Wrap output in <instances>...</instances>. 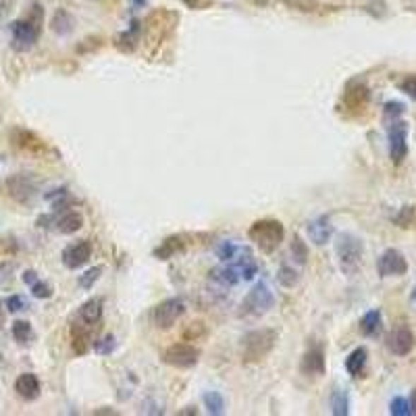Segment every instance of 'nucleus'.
I'll list each match as a JSON object with an SVG mask.
<instances>
[{
	"label": "nucleus",
	"mask_w": 416,
	"mask_h": 416,
	"mask_svg": "<svg viewBox=\"0 0 416 416\" xmlns=\"http://www.w3.org/2000/svg\"><path fill=\"white\" fill-rule=\"evenodd\" d=\"M42 25H44V8L42 4H34L30 15L25 19H17L11 23V46L17 52H30L40 34H42Z\"/></svg>",
	"instance_id": "obj_1"
},
{
	"label": "nucleus",
	"mask_w": 416,
	"mask_h": 416,
	"mask_svg": "<svg viewBox=\"0 0 416 416\" xmlns=\"http://www.w3.org/2000/svg\"><path fill=\"white\" fill-rule=\"evenodd\" d=\"M277 341H279V331L277 329L263 327V329L248 331L242 338V347H239L242 362L244 364H256V362L265 360L266 356L275 350Z\"/></svg>",
	"instance_id": "obj_2"
},
{
	"label": "nucleus",
	"mask_w": 416,
	"mask_h": 416,
	"mask_svg": "<svg viewBox=\"0 0 416 416\" xmlns=\"http://www.w3.org/2000/svg\"><path fill=\"white\" fill-rule=\"evenodd\" d=\"M248 237L265 254H273L281 246V242L285 239V229H283V223L277 219H261L250 225Z\"/></svg>",
	"instance_id": "obj_3"
},
{
	"label": "nucleus",
	"mask_w": 416,
	"mask_h": 416,
	"mask_svg": "<svg viewBox=\"0 0 416 416\" xmlns=\"http://www.w3.org/2000/svg\"><path fill=\"white\" fill-rule=\"evenodd\" d=\"M335 252H338L341 271L350 277L356 275V271L362 265V254H364L362 239L352 233H341L335 244Z\"/></svg>",
	"instance_id": "obj_4"
},
{
	"label": "nucleus",
	"mask_w": 416,
	"mask_h": 416,
	"mask_svg": "<svg viewBox=\"0 0 416 416\" xmlns=\"http://www.w3.org/2000/svg\"><path fill=\"white\" fill-rule=\"evenodd\" d=\"M273 304H275L273 290L268 287L266 281H258L248 292V296L244 298V302L239 306V316L242 319H261L273 308Z\"/></svg>",
	"instance_id": "obj_5"
},
{
	"label": "nucleus",
	"mask_w": 416,
	"mask_h": 416,
	"mask_svg": "<svg viewBox=\"0 0 416 416\" xmlns=\"http://www.w3.org/2000/svg\"><path fill=\"white\" fill-rule=\"evenodd\" d=\"M177 21H179V15L173 13V11H167V8L154 11V13L148 15L146 23L142 25V36L146 34L152 44H160L162 40L173 32Z\"/></svg>",
	"instance_id": "obj_6"
},
{
	"label": "nucleus",
	"mask_w": 416,
	"mask_h": 416,
	"mask_svg": "<svg viewBox=\"0 0 416 416\" xmlns=\"http://www.w3.org/2000/svg\"><path fill=\"white\" fill-rule=\"evenodd\" d=\"M200 360V350L194 343H173L162 352V362L173 369H191Z\"/></svg>",
	"instance_id": "obj_7"
},
{
	"label": "nucleus",
	"mask_w": 416,
	"mask_h": 416,
	"mask_svg": "<svg viewBox=\"0 0 416 416\" xmlns=\"http://www.w3.org/2000/svg\"><path fill=\"white\" fill-rule=\"evenodd\" d=\"M387 140H389V156L396 165H400L408 154V123L398 119L387 123Z\"/></svg>",
	"instance_id": "obj_8"
},
{
	"label": "nucleus",
	"mask_w": 416,
	"mask_h": 416,
	"mask_svg": "<svg viewBox=\"0 0 416 416\" xmlns=\"http://www.w3.org/2000/svg\"><path fill=\"white\" fill-rule=\"evenodd\" d=\"M184 312H186V304L182 298H169V300H162L154 308L152 321L158 329L167 331L184 316Z\"/></svg>",
	"instance_id": "obj_9"
},
{
	"label": "nucleus",
	"mask_w": 416,
	"mask_h": 416,
	"mask_svg": "<svg viewBox=\"0 0 416 416\" xmlns=\"http://www.w3.org/2000/svg\"><path fill=\"white\" fill-rule=\"evenodd\" d=\"M4 186H6V194L19 204H30L38 196L36 179L32 175H25V173H17V175L8 177Z\"/></svg>",
	"instance_id": "obj_10"
},
{
	"label": "nucleus",
	"mask_w": 416,
	"mask_h": 416,
	"mask_svg": "<svg viewBox=\"0 0 416 416\" xmlns=\"http://www.w3.org/2000/svg\"><path fill=\"white\" fill-rule=\"evenodd\" d=\"M377 271L381 277H402L408 273V263L400 250H385L377 261Z\"/></svg>",
	"instance_id": "obj_11"
},
{
	"label": "nucleus",
	"mask_w": 416,
	"mask_h": 416,
	"mask_svg": "<svg viewBox=\"0 0 416 416\" xmlns=\"http://www.w3.org/2000/svg\"><path fill=\"white\" fill-rule=\"evenodd\" d=\"M369 98H371V92L360 79L350 81L343 90V107L350 113H360L369 105Z\"/></svg>",
	"instance_id": "obj_12"
},
{
	"label": "nucleus",
	"mask_w": 416,
	"mask_h": 416,
	"mask_svg": "<svg viewBox=\"0 0 416 416\" xmlns=\"http://www.w3.org/2000/svg\"><path fill=\"white\" fill-rule=\"evenodd\" d=\"M11 140H13V144H15L19 150L28 152V154L44 156V154L48 152V144H46L40 136H36L34 131H30V129H21V127L13 129Z\"/></svg>",
	"instance_id": "obj_13"
},
{
	"label": "nucleus",
	"mask_w": 416,
	"mask_h": 416,
	"mask_svg": "<svg viewBox=\"0 0 416 416\" xmlns=\"http://www.w3.org/2000/svg\"><path fill=\"white\" fill-rule=\"evenodd\" d=\"M415 333L410 331V327L408 325H398L391 333H389V338H387V345H389V350L396 354V356H408L412 350H415Z\"/></svg>",
	"instance_id": "obj_14"
},
{
	"label": "nucleus",
	"mask_w": 416,
	"mask_h": 416,
	"mask_svg": "<svg viewBox=\"0 0 416 416\" xmlns=\"http://www.w3.org/2000/svg\"><path fill=\"white\" fill-rule=\"evenodd\" d=\"M92 258V244L90 239H81L76 244H69L63 250V265L71 271H76L79 266H83L88 261Z\"/></svg>",
	"instance_id": "obj_15"
},
{
	"label": "nucleus",
	"mask_w": 416,
	"mask_h": 416,
	"mask_svg": "<svg viewBox=\"0 0 416 416\" xmlns=\"http://www.w3.org/2000/svg\"><path fill=\"white\" fill-rule=\"evenodd\" d=\"M300 369L306 377H323L325 375L327 362H325V352L321 345H312L306 350Z\"/></svg>",
	"instance_id": "obj_16"
},
{
	"label": "nucleus",
	"mask_w": 416,
	"mask_h": 416,
	"mask_svg": "<svg viewBox=\"0 0 416 416\" xmlns=\"http://www.w3.org/2000/svg\"><path fill=\"white\" fill-rule=\"evenodd\" d=\"M100 319H102V300L100 298H92V300L81 304V308L77 310L76 323L81 325V327L92 329V327H96L100 323Z\"/></svg>",
	"instance_id": "obj_17"
},
{
	"label": "nucleus",
	"mask_w": 416,
	"mask_h": 416,
	"mask_svg": "<svg viewBox=\"0 0 416 416\" xmlns=\"http://www.w3.org/2000/svg\"><path fill=\"white\" fill-rule=\"evenodd\" d=\"M15 391L21 400L25 402H34L40 398V391H42V385H40V379L34 375V373H23L19 375L17 381H15Z\"/></svg>",
	"instance_id": "obj_18"
},
{
	"label": "nucleus",
	"mask_w": 416,
	"mask_h": 416,
	"mask_svg": "<svg viewBox=\"0 0 416 416\" xmlns=\"http://www.w3.org/2000/svg\"><path fill=\"white\" fill-rule=\"evenodd\" d=\"M186 239H188L186 235H171V237H167L165 242H160L158 248H154V256L158 261H169V258L186 252V248H188Z\"/></svg>",
	"instance_id": "obj_19"
},
{
	"label": "nucleus",
	"mask_w": 416,
	"mask_h": 416,
	"mask_svg": "<svg viewBox=\"0 0 416 416\" xmlns=\"http://www.w3.org/2000/svg\"><path fill=\"white\" fill-rule=\"evenodd\" d=\"M306 229H308L310 242L316 244V246H325L331 239V235H333V225H331V221L327 217H316L314 221L308 223Z\"/></svg>",
	"instance_id": "obj_20"
},
{
	"label": "nucleus",
	"mask_w": 416,
	"mask_h": 416,
	"mask_svg": "<svg viewBox=\"0 0 416 416\" xmlns=\"http://www.w3.org/2000/svg\"><path fill=\"white\" fill-rule=\"evenodd\" d=\"M142 42V23L140 21H133L131 28L123 34H119L117 40H114V46L121 50V52H133L138 48V44Z\"/></svg>",
	"instance_id": "obj_21"
},
{
	"label": "nucleus",
	"mask_w": 416,
	"mask_h": 416,
	"mask_svg": "<svg viewBox=\"0 0 416 416\" xmlns=\"http://www.w3.org/2000/svg\"><path fill=\"white\" fill-rule=\"evenodd\" d=\"M50 28H52V32L57 36H69L73 32V28H76V19H73V15L67 8H59L54 13L52 21H50Z\"/></svg>",
	"instance_id": "obj_22"
},
{
	"label": "nucleus",
	"mask_w": 416,
	"mask_h": 416,
	"mask_svg": "<svg viewBox=\"0 0 416 416\" xmlns=\"http://www.w3.org/2000/svg\"><path fill=\"white\" fill-rule=\"evenodd\" d=\"M367 362H369V352H367V347H356V350L350 352V356L345 358V371H347L352 377H362Z\"/></svg>",
	"instance_id": "obj_23"
},
{
	"label": "nucleus",
	"mask_w": 416,
	"mask_h": 416,
	"mask_svg": "<svg viewBox=\"0 0 416 416\" xmlns=\"http://www.w3.org/2000/svg\"><path fill=\"white\" fill-rule=\"evenodd\" d=\"M54 225L63 235H71V233H77L79 229L83 227V215L77 213V210H67L65 215H61L54 221Z\"/></svg>",
	"instance_id": "obj_24"
},
{
	"label": "nucleus",
	"mask_w": 416,
	"mask_h": 416,
	"mask_svg": "<svg viewBox=\"0 0 416 416\" xmlns=\"http://www.w3.org/2000/svg\"><path fill=\"white\" fill-rule=\"evenodd\" d=\"M90 331L88 327H81V325H73L71 329V345H73V352L77 356H83L90 347H92V338H90Z\"/></svg>",
	"instance_id": "obj_25"
},
{
	"label": "nucleus",
	"mask_w": 416,
	"mask_h": 416,
	"mask_svg": "<svg viewBox=\"0 0 416 416\" xmlns=\"http://www.w3.org/2000/svg\"><path fill=\"white\" fill-rule=\"evenodd\" d=\"M381 325H383V316H381V310H369L362 321H360V331L367 335V338H375L379 331H381Z\"/></svg>",
	"instance_id": "obj_26"
},
{
	"label": "nucleus",
	"mask_w": 416,
	"mask_h": 416,
	"mask_svg": "<svg viewBox=\"0 0 416 416\" xmlns=\"http://www.w3.org/2000/svg\"><path fill=\"white\" fill-rule=\"evenodd\" d=\"M331 412L335 416L350 415V396L341 387L333 389V393H331Z\"/></svg>",
	"instance_id": "obj_27"
},
{
	"label": "nucleus",
	"mask_w": 416,
	"mask_h": 416,
	"mask_svg": "<svg viewBox=\"0 0 416 416\" xmlns=\"http://www.w3.org/2000/svg\"><path fill=\"white\" fill-rule=\"evenodd\" d=\"M11 333H13V340L17 341L19 345H28L34 340V329L28 321H15L13 327H11Z\"/></svg>",
	"instance_id": "obj_28"
},
{
	"label": "nucleus",
	"mask_w": 416,
	"mask_h": 416,
	"mask_svg": "<svg viewBox=\"0 0 416 416\" xmlns=\"http://www.w3.org/2000/svg\"><path fill=\"white\" fill-rule=\"evenodd\" d=\"M204 406H206V412L213 416H221L225 412V398L219 393V391H208L204 393Z\"/></svg>",
	"instance_id": "obj_29"
},
{
	"label": "nucleus",
	"mask_w": 416,
	"mask_h": 416,
	"mask_svg": "<svg viewBox=\"0 0 416 416\" xmlns=\"http://www.w3.org/2000/svg\"><path fill=\"white\" fill-rule=\"evenodd\" d=\"M277 281H279V285L292 290V287H296L300 283V275H298V271L294 266L281 265L279 271H277Z\"/></svg>",
	"instance_id": "obj_30"
},
{
	"label": "nucleus",
	"mask_w": 416,
	"mask_h": 416,
	"mask_svg": "<svg viewBox=\"0 0 416 416\" xmlns=\"http://www.w3.org/2000/svg\"><path fill=\"white\" fill-rule=\"evenodd\" d=\"M389 412L393 416H412L410 400H408V398H402V396H396V398L389 402Z\"/></svg>",
	"instance_id": "obj_31"
},
{
	"label": "nucleus",
	"mask_w": 416,
	"mask_h": 416,
	"mask_svg": "<svg viewBox=\"0 0 416 416\" xmlns=\"http://www.w3.org/2000/svg\"><path fill=\"white\" fill-rule=\"evenodd\" d=\"M406 113V107L398 100H391V102H385L383 107V117H385V123H391V121H398L402 119Z\"/></svg>",
	"instance_id": "obj_32"
},
{
	"label": "nucleus",
	"mask_w": 416,
	"mask_h": 416,
	"mask_svg": "<svg viewBox=\"0 0 416 416\" xmlns=\"http://www.w3.org/2000/svg\"><path fill=\"white\" fill-rule=\"evenodd\" d=\"M206 325L202 323V321H194V323H189L188 327H186V331H184V340L186 341H198L202 340V338H206Z\"/></svg>",
	"instance_id": "obj_33"
},
{
	"label": "nucleus",
	"mask_w": 416,
	"mask_h": 416,
	"mask_svg": "<svg viewBox=\"0 0 416 416\" xmlns=\"http://www.w3.org/2000/svg\"><path fill=\"white\" fill-rule=\"evenodd\" d=\"M105 273V268L102 266H94V268H90V271H85L83 275H79V287H83V290H92L94 287V283L100 279V275Z\"/></svg>",
	"instance_id": "obj_34"
},
{
	"label": "nucleus",
	"mask_w": 416,
	"mask_h": 416,
	"mask_svg": "<svg viewBox=\"0 0 416 416\" xmlns=\"http://www.w3.org/2000/svg\"><path fill=\"white\" fill-rule=\"evenodd\" d=\"M239 252H242V248H239V246H235L233 242H221V244L217 246V256H219L223 263L233 261Z\"/></svg>",
	"instance_id": "obj_35"
},
{
	"label": "nucleus",
	"mask_w": 416,
	"mask_h": 416,
	"mask_svg": "<svg viewBox=\"0 0 416 416\" xmlns=\"http://www.w3.org/2000/svg\"><path fill=\"white\" fill-rule=\"evenodd\" d=\"M117 347V341H114L113 335H105L98 341H94V352L100 354V356H111Z\"/></svg>",
	"instance_id": "obj_36"
},
{
	"label": "nucleus",
	"mask_w": 416,
	"mask_h": 416,
	"mask_svg": "<svg viewBox=\"0 0 416 416\" xmlns=\"http://www.w3.org/2000/svg\"><path fill=\"white\" fill-rule=\"evenodd\" d=\"M292 256L300 266L306 265V261H308V248H306V244L298 235L294 237V244H292Z\"/></svg>",
	"instance_id": "obj_37"
},
{
	"label": "nucleus",
	"mask_w": 416,
	"mask_h": 416,
	"mask_svg": "<svg viewBox=\"0 0 416 416\" xmlns=\"http://www.w3.org/2000/svg\"><path fill=\"white\" fill-rule=\"evenodd\" d=\"M32 287V294L40 298V300H48V298H52V287L46 283V281H36V283H32L30 285Z\"/></svg>",
	"instance_id": "obj_38"
},
{
	"label": "nucleus",
	"mask_w": 416,
	"mask_h": 416,
	"mask_svg": "<svg viewBox=\"0 0 416 416\" xmlns=\"http://www.w3.org/2000/svg\"><path fill=\"white\" fill-rule=\"evenodd\" d=\"M4 306H6V310H8V312H21V310H25V308H28V302H25L21 296H8V298H6V302H4Z\"/></svg>",
	"instance_id": "obj_39"
},
{
	"label": "nucleus",
	"mask_w": 416,
	"mask_h": 416,
	"mask_svg": "<svg viewBox=\"0 0 416 416\" xmlns=\"http://www.w3.org/2000/svg\"><path fill=\"white\" fill-rule=\"evenodd\" d=\"M400 88H402L410 98H415L416 100V77H406V79L400 83Z\"/></svg>",
	"instance_id": "obj_40"
},
{
	"label": "nucleus",
	"mask_w": 416,
	"mask_h": 416,
	"mask_svg": "<svg viewBox=\"0 0 416 416\" xmlns=\"http://www.w3.org/2000/svg\"><path fill=\"white\" fill-rule=\"evenodd\" d=\"M189 8H206L213 0H184Z\"/></svg>",
	"instance_id": "obj_41"
},
{
	"label": "nucleus",
	"mask_w": 416,
	"mask_h": 416,
	"mask_svg": "<svg viewBox=\"0 0 416 416\" xmlns=\"http://www.w3.org/2000/svg\"><path fill=\"white\" fill-rule=\"evenodd\" d=\"M15 0H0V17H6L13 8Z\"/></svg>",
	"instance_id": "obj_42"
},
{
	"label": "nucleus",
	"mask_w": 416,
	"mask_h": 416,
	"mask_svg": "<svg viewBox=\"0 0 416 416\" xmlns=\"http://www.w3.org/2000/svg\"><path fill=\"white\" fill-rule=\"evenodd\" d=\"M23 281H25L28 285L36 283V281H38V275H36V271H25V273H23Z\"/></svg>",
	"instance_id": "obj_43"
},
{
	"label": "nucleus",
	"mask_w": 416,
	"mask_h": 416,
	"mask_svg": "<svg viewBox=\"0 0 416 416\" xmlns=\"http://www.w3.org/2000/svg\"><path fill=\"white\" fill-rule=\"evenodd\" d=\"M131 2H133L136 8H144V6L148 4V0H131Z\"/></svg>",
	"instance_id": "obj_44"
},
{
	"label": "nucleus",
	"mask_w": 416,
	"mask_h": 416,
	"mask_svg": "<svg viewBox=\"0 0 416 416\" xmlns=\"http://www.w3.org/2000/svg\"><path fill=\"white\" fill-rule=\"evenodd\" d=\"M410 406H412V415H416V389L412 391V398H410Z\"/></svg>",
	"instance_id": "obj_45"
},
{
	"label": "nucleus",
	"mask_w": 416,
	"mask_h": 416,
	"mask_svg": "<svg viewBox=\"0 0 416 416\" xmlns=\"http://www.w3.org/2000/svg\"><path fill=\"white\" fill-rule=\"evenodd\" d=\"M179 415H198V410H196V408H194V410H191V408H188V410H182Z\"/></svg>",
	"instance_id": "obj_46"
},
{
	"label": "nucleus",
	"mask_w": 416,
	"mask_h": 416,
	"mask_svg": "<svg viewBox=\"0 0 416 416\" xmlns=\"http://www.w3.org/2000/svg\"><path fill=\"white\" fill-rule=\"evenodd\" d=\"M2 319H4V308H2V302H0V325H2Z\"/></svg>",
	"instance_id": "obj_47"
},
{
	"label": "nucleus",
	"mask_w": 416,
	"mask_h": 416,
	"mask_svg": "<svg viewBox=\"0 0 416 416\" xmlns=\"http://www.w3.org/2000/svg\"><path fill=\"white\" fill-rule=\"evenodd\" d=\"M256 2H258V4H266L268 0H256Z\"/></svg>",
	"instance_id": "obj_48"
},
{
	"label": "nucleus",
	"mask_w": 416,
	"mask_h": 416,
	"mask_svg": "<svg viewBox=\"0 0 416 416\" xmlns=\"http://www.w3.org/2000/svg\"><path fill=\"white\" fill-rule=\"evenodd\" d=\"M412 300H415V302H416V290H415V294H412Z\"/></svg>",
	"instance_id": "obj_49"
},
{
	"label": "nucleus",
	"mask_w": 416,
	"mask_h": 416,
	"mask_svg": "<svg viewBox=\"0 0 416 416\" xmlns=\"http://www.w3.org/2000/svg\"><path fill=\"white\" fill-rule=\"evenodd\" d=\"M0 362H2V356H0Z\"/></svg>",
	"instance_id": "obj_50"
}]
</instances>
